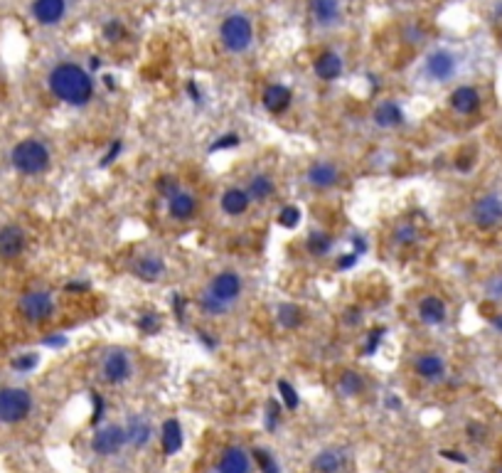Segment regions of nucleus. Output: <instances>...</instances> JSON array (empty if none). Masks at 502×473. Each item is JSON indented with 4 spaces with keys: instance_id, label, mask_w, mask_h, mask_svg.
<instances>
[{
    "instance_id": "obj_1",
    "label": "nucleus",
    "mask_w": 502,
    "mask_h": 473,
    "mask_svg": "<svg viewBox=\"0 0 502 473\" xmlns=\"http://www.w3.org/2000/svg\"><path fill=\"white\" fill-rule=\"evenodd\" d=\"M49 89L65 104L84 107L94 96V79L89 77L79 65L65 62V65H57L49 72Z\"/></svg>"
},
{
    "instance_id": "obj_2",
    "label": "nucleus",
    "mask_w": 502,
    "mask_h": 473,
    "mask_svg": "<svg viewBox=\"0 0 502 473\" xmlns=\"http://www.w3.org/2000/svg\"><path fill=\"white\" fill-rule=\"evenodd\" d=\"M10 160L23 175H40L49 168V148L35 138H25L12 148Z\"/></svg>"
},
{
    "instance_id": "obj_3",
    "label": "nucleus",
    "mask_w": 502,
    "mask_h": 473,
    "mask_svg": "<svg viewBox=\"0 0 502 473\" xmlns=\"http://www.w3.org/2000/svg\"><path fill=\"white\" fill-rule=\"evenodd\" d=\"M219 35H222V42L229 52H244L249 50L251 40H254V30H251V23H249L247 15H227L222 28H219Z\"/></svg>"
},
{
    "instance_id": "obj_4",
    "label": "nucleus",
    "mask_w": 502,
    "mask_h": 473,
    "mask_svg": "<svg viewBox=\"0 0 502 473\" xmlns=\"http://www.w3.org/2000/svg\"><path fill=\"white\" fill-rule=\"evenodd\" d=\"M32 409V397L20 387H3L0 390V421L18 424Z\"/></svg>"
},
{
    "instance_id": "obj_5",
    "label": "nucleus",
    "mask_w": 502,
    "mask_h": 473,
    "mask_svg": "<svg viewBox=\"0 0 502 473\" xmlns=\"http://www.w3.org/2000/svg\"><path fill=\"white\" fill-rule=\"evenodd\" d=\"M472 225L478 230H495L502 225V195L488 192V195L478 197L470 210Z\"/></svg>"
},
{
    "instance_id": "obj_6",
    "label": "nucleus",
    "mask_w": 502,
    "mask_h": 473,
    "mask_svg": "<svg viewBox=\"0 0 502 473\" xmlns=\"http://www.w3.org/2000/svg\"><path fill=\"white\" fill-rule=\"evenodd\" d=\"M20 314L32 323H45L54 314L52 296L45 294V291H30L20 298Z\"/></svg>"
},
{
    "instance_id": "obj_7",
    "label": "nucleus",
    "mask_w": 502,
    "mask_h": 473,
    "mask_svg": "<svg viewBox=\"0 0 502 473\" xmlns=\"http://www.w3.org/2000/svg\"><path fill=\"white\" fill-rule=\"evenodd\" d=\"M126 441H128V437H126L124 426H116V424L104 426V429H99V432L94 434V439H91V451L99 456H113L124 449Z\"/></svg>"
},
{
    "instance_id": "obj_8",
    "label": "nucleus",
    "mask_w": 502,
    "mask_h": 473,
    "mask_svg": "<svg viewBox=\"0 0 502 473\" xmlns=\"http://www.w3.org/2000/svg\"><path fill=\"white\" fill-rule=\"evenodd\" d=\"M207 291H209V296H214L219 303L229 306V303L236 301L239 294H242V278H239L236 272H222L212 278V284H209Z\"/></svg>"
},
{
    "instance_id": "obj_9",
    "label": "nucleus",
    "mask_w": 502,
    "mask_h": 473,
    "mask_svg": "<svg viewBox=\"0 0 502 473\" xmlns=\"http://www.w3.org/2000/svg\"><path fill=\"white\" fill-rule=\"evenodd\" d=\"M426 77L433 79V82H446L455 74V57L446 50H436L426 57V65H424Z\"/></svg>"
},
{
    "instance_id": "obj_10",
    "label": "nucleus",
    "mask_w": 502,
    "mask_h": 473,
    "mask_svg": "<svg viewBox=\"0 0 502 473\" xmlns=\"http://www.w3.org/2000/svg\"><path fill=\"white\" fill-rule=\"evenodd\" d=\"M101 375H104V380L111 384L126 382V380L130 377L128 355H126L124 350H111V353L104 358V362H101Z\"/></svg>"
},
{
    "instance_id": "obj_11",
    "label": "nucleus",
    "mask_w": 502,
    "mask_h": 473,
    "mask_svg": "<svg viewBox=\"0 0 502 473\" xmlns=\"http://www.w3.org/2000/svg\"><path fill=\"white\" fill-rule=\"evenodd\" d=\"M308 10L313 15V20L323 28H330L337 25L343 18V8H340V0H308Z\"/></svg>"
},
{
    "instance_id": "obj_12",
    "label": "nucleus",
    "mask_w": 502,
    "mask_h": 473,
    "mask_svg": "<svg viewBox=\"0 0 502 473\" xmlns=\"http://www.w3.org/2000/svg\"><path fill=\"white\" fill-rule=\"evenodd\" d=\"M413 370H416V375H419L421 380H426V382H438V380H443V375H446V362H443V358H438L436 353H424L416 358Z\"/></svg>"
},
{
    "instance_id": "obj_13",
    "label": "nucleus",
    "mask_w": 502,
    "mask_h": 473,
    "mask_svg": "<svg viewBox=\"0 0 502 473\" xmlns=\"http://www.w3.org/2000/svg\"><path fill=\"white\" fill-rule=\"evenodd\" d=\"M25 249V232L15 225H8L0 230V256L3 259H15Z\"/></svg>"
},
{
    "instance_id": "obj_14",
    "label": "nucleus",
    "mask_w": 502,
    "mask_h": 473,
    "mask_svg": "<svg viewBox=\"0 0 502 473\" xmlns=\"http://www.w3.org/2000/svg\"><path fill=\"white\" fill-rule=\"evenodd\" d=\"M67 3L65 0H35L32 3V15L40 25H57L65 18Z\"/></svg>"
},
{
    "instance_id": "obj_15",
    "label": "nucleus",
    "mask_w": 502,
    "mask_h": 473,
    "mask_svg": "<svg viewBox=\"0 0 502 473\" xmlns=\"http://www.w3.org/2000/svg\"><path fill=\"white\" fill-rule=\"evenodd\" d=\"M450 107H453V111L463 113V116H470V113H475L480 109V94L478 89L472 87H458L450 94Z\"/></svg>"
},
{
    "instance_id": "obj_16",
    "label": "nucleus",
    "mask_w": 502,
    "mask_h": 473,
    "mask_svg": "<svg viewBox=\"0 0 502 473\" xmlns=\"http://www.w3.org/2000/svg\"><path fill=\"white\" fill-rule=\"evenodd\" d=\"M290 99H293V94H290V89L284 87V84H271L264 91V107L266 111L271 113H284L290 107Z\"/></svg>"
},
{
    "instance_id": "obj_17",
    "label": "nucleus",
    "mask_w": 502,
    "mask_h": 473,
    "mask_svg": "<svg viewBox=\"0 0 502 473\" xmlns=\"http://www.w3.org/2000/svg\"><path fill=\"white\" fill-rule=\"evenodd\" d=\"M372 118L379 129H396V126L404 124V111L396 101H384V104H379V107L374 109Z\"/></svg>"
},
{
    "instance_id": "obj_18",
    "label": "nucleus",
    "mask_w": 502,
    "mask_h": 473,
    "mask_svg": "<svg viewBox=\"0 0 502 473\" xmlns=\"http://www.w3.org/2000/svg\"><path fill=\"white\" fill-rule=\"evenodd\" d=\"M163 272H166V261L155 254L141 256V259H136V264H133V274H136L141 281H158V278L163 276Z\"/></svg>"
},
{
    "instance_id": "obj_19",
    "label": "nucleus",
    "mask_w": 502,
    "mask_h": 473,
    "mask_svg": "<svg viewBox=\"0 0 502 473\" xmlns=\"http://www.w3.org/2000/svg\"><path fill=\"white\" fill-rule=\"evenodd\" d=\"M337 180H340V173H337V168L330 166V163H315V166H310V170H308V183L313 185V188L328 190V188H332V185H337Z\"/></svg>"
},
{
    "instance_id": "obj_20",
    "label": "nucleus",
    "mask_w": 502,
    "mask_h": 473,
    "mask_svg": "<svg viewBox=\"0 0 502 473\" xmlns=\"http://www.w3.org/2000/svg\"><path fill=\"white\" fill-rule=\"evenodd\" d=\"M249 456L244 454L242 449H227L225 454H222V459H219L217 463V471L219 473H249Z\"/></svg>"
},
{
    "instance_id": "obj_21",
    "label": "nucleus",
    "mask_w": 502,
    "mask_h": 473,
    "mask_svg": "<svg viewBox=\"0 0 502 473\" xmlns=\"http://www.w3.org/2000/svg\"><path fill=\"white\" fill-rule=\"evenodd\" d=\"M315 473H343L345 468V454L340 449H325L315 456L313 461Z\"/></svg>"
},
{
    "instance_id": "obj_22",
    "label": "nucleus",
    "mask_w": 502,
    "mask_h": 473,
    "mask_svg": "<svg viewBox=\"0 0 502 473\" xmlns=\"http://www.w3.org/2000/svg\"><path fill=\"white\" fill-rule=\"evenodd\" d=\"M315 74H318L323 82H332L343 74V59L337 57L335 52H323L315 59Z\"/></svg>"
},
{
    "instance_id": "obj_23",
    "label": "nucleus",
    "mask_w": 502,
    "mask_h": 473,
    "mask_svg": "<svg viewBox=\"0 0 502 473\" xmlns=\"http://www.w3.org/2000/svg\"><path fill=\"white\" fill-rule=\"evenodd\" d=\"M419 318L429 325H438L446 320V303L438 296H426L419 303Z\"/></svg>"
},
{
    "instance_id": "obj_24",
    "label": "nucleus",
    "mask_w": 502,
    "mask_h": 473,
    "mask_svg": "<svg viewBox=\"0 0 502 473\" xmlns=\"http://www.w3.org/2000/svg\"><path fill=\"white\" fill-rule=\"evenodd\" d=\"M249 202H251V197H249L247 190L231 188V190H227L225 195H222V210H225L227 214H231V217H236V214L247 212Z\"/></svg>"
},
{
    "instance_id": "obj_25",
    "label": "nucleus",
    "mask_w": 502,
    "mask_h": 473,
    "mask_svg": "<svg viewBox=\"0 0 502 473\" xmlns=\"http://www.w3.org/2000/svg\"><path fill=\"white\" fill-rule=\"evenodd\" d=\"M197 210V200L190 192H177L175 197H170V205H168V212H170L172 219H180V222H185V219H190L192 214H195Z\"/></svg>"
},
{
    "instance_id": "obj_26",
    "label": "nucleus",
    "mask_w": 502,
    "mask_h": 473,
    "mask_svg": "<svg viewBox=\"0 0 502 473\" xmlns=\"http://www.w3.org/2000/svg\"><path fill=\"white\" fill-rule=\"evenodd\" d=\"M163 451H166L168 456L177 454L180 451V446H183V429H180V424H177L175 419H168L166 424H163Z\"/></svg>"
},
{
    "instance_id": "obj_27",
    "label": "nucleus",
    "mask_w": 502,
    "mask_h": 473,
    "mask_svg": "<svg viewBox=\"0 0 502 473\" xmlns=\"http://www.w3.org/2000/svg\"><path fill=\"white\" fill-rule=\"evenodd\" d=\"M150 434H153V429H150V424H148L146 419H141V417H133V419L128 421L126 437H128V441L133 443V446H143V443H148Z\"/></svg>"
},
{
    "instance_id": "obj_28",
    "label": "nucleus",
    "mask_w": 502,
    "mask_h": 473,
    "mask_svg": "<svg viewBox=\"0 0 502 473\" xmlns=\"http://www.w3.org/2000/svg\"><path fill=\"white\" fill-rule=\"evenodd\" d=\"M249 197L256 202H264L273 195V180L269 175H256L251 177V183H249Z\"/></svg>"
},
{
    "instance_id": "obj_29",
    "label": "nucleus",
    "mask_w": 502,
    "mask_h": 473,
    "mask_svg": "<svg viewBox=\"0 0 502 473\" xmlns=\"http://www.w3.org/2000/svg\"><path fill=\"white\" fill-rule=\"evenodd\" d=\"M276 318L278 323L284 325V328H288V331H293V328H298V325L303 323V311L295 303H281L276 311Z\"/></svg>"
},
{
    "instance_id": "obj_30",
    "label": "nucleus",
    "mask_w": 502,
    "mask_h": 473,
    "mask_svg": "<svg viewBox=\"0 0 502 473\" xmlns=\"http://www.w3.org/2000/svg\"><path fill=\"white\" fill-rule=\"evenodd\" d=\"M330 247H332V239L325 232H313V234L308 236V252L313 256H325L330 252Z\"/></svg>"
},
{
    "instance_id": "obj_31",
    "label": "nucleus",
    "mask_w": 502,
    "mask_h": 473,
    "mask_svg": "<svg viewBox=\"0 0 502 473\" xmlns=\"http://www.w3.org/2000/svg\"><path fill=\"white\" fill-rule=\"evenodd\" d=\"M362 390H365V380H362L357 373H345L343 377H340V392H343L345 397L360 395Z\"/></svg>"
},
{
    "instance_id": "obj_32",
    "label": "nucleus",
    "mask_w": 502,
    "mask_h": 473,
    "mask_svg": "<svg viewBox=\"0 0 502 473\" xmlns=\"http://www.w3.org/2000/svg\"><path fill=\"white\" fill-rule=\"evenodd\" d=\"M298 222H301V210H298L295 205L284 207V210L278 212V225L286 227V230H293V227H298Z\"/></svg>"
},
{
    "instance_id": "obj_33",
    "label": "nucleus",
    "mask_w": 502,
    "mask_h": 473,
    "mask_svg": "<svg viewBox=\"0 0 502 473\" xmlns=\"http://www.w3.org/2000/svg\"><path fill=\"white\" fill-rule=\"evenodd\" d=\"M138 328H141V333H146V336H155V333L160 331V316L143 314L141 318H138Z\"/></svg>"
},
{
    "instance_id": "obj_34",
    "label": "nucleus",
    "mask_w": 502,
    "mask_h": 473,
    "mask_svg": "<svg viewBox=\"0 0 502 473\" xmlns=\"http://www.w3.org/2000/svg\"><path fill=\"white\" fill-rule=\"evenodd\" d=\"M158 192L163 197H168V200H170V197H175L177 192H180V183H177L175 177H170V175H163L158 180Z\"/></svg>"
},
{
    "instance_id": "obj_35",
    "label": "nucleus",
    "mask_w": 502,
    "mask_h": 473,
    "mask_svg": "<svg viewBox=\"0 0 502 473\" xmlns=\"http://www.w3.org/2000/svg\"><path fill=\"white\" fill-rule=\"evenodd\" d=\"M104 37H106L109 42H118L126 37V28L121 25V20H109L106 25H104Z\"/></svg>"
},
{
    "instance_id": "obj_36",
    "label": "nucleus",
    "mask_w": 502,
    "mask_h": 473,
    "mask_svg": "<svg viewBox=\"0 0 502 473\" xmlns=\"http://www.w3.org/2000/svg\"><path fill=\"white\" fill-rule=\"evenodd\" d=\"M200 306L205 308L207 314H212V316H217V314H225L227 311V306L225 303H219L214 296H209V291H205V294L200 296Z\"/></svg>"
},
{
    "instance_id": "obj_37",
    "label": "nucleus",
    "mask_w": 502,
    "mask_h": 473,
    "mask_svg": "<svg viewBox=\"0 0 502 473\" xmlns=\"http://www.w3.org/2000/svg\"><path fill=\"white\" fill-rule=\"evenodd\" d=\"M278 392H281V397H284L286 407H288V409L298 407V395H295V390L290 387L288 382H286V380H281V382H278Z\"/></svg>"
},
{
    "instance_id": "obj_38",
    "label": "nucleus",
    "mask_w": 502,
    "mask_h": 473,
    "mask_svg": "<svg viewBox=\"0 0 502 473\" xmlns=\"http://www.w3.org/2000/svg\"><path fill=\"white\" fill-rule=\"evenodd\" d=\"M384 328L382 325H377V328H374L372 333H369V338H367V345H365V350H362V353L365 355H374L377 353V348H379V343H382V336H384Z\"/></svg>"
},
{
    "instance_id": "obj_39",
    "label": "nucleus",
    "mask_w": 502,
    "mask_h": 473,
    "mask_svg": "<svg viewBox=\"0 0 502 473\" xmlns=\"http://www.w3.org/2000/svg\"><path fill=\"white\" fill-rule=\"evenodd\" d=\"M254 459L259 461V466H261V471H264V473H278V466H276V461L271 459V454H266V451L256 449Z\"/></svg>"
},
{
    "instance_id": "obj_40",
    "label": "nucleus",
    "mask_w": 502,
    "mask_h": 473,
    "mask_svg": "<svg viewBox=\"0 0 502 473\" xmlns=\"http://www.w3.org/2000/svg\"><path fill=\"white\" fill-rule=\"evenodd\" d=\"M35 365H37V355L35 353L20 355V358H15V360H12V367H15V370H20V373H27V370H32Z\"/></svg>"
},
{
    "instance_id": "obj_41",
    "label": "nucleus",
    "mask_w": 502,
    "mask_h": 473,
    "mask_svg": "<svg viewBox=\"0 0 502 473\" xmlns=\"http://www.w3.org/2000/svg\"><path fill=\"white\" fill-rule=\"evenodd\" d=\"M394 239L399 244H413L416 242V230L411 225H402L399 230L394 232Z\"/></svg>"
},
{
    "instance_id": "obj_42",
    "label": "nucleus",
    "mask_w": 502,
    "mask_h": 473,
    "mask_svg": "<svg viewBox=\"0 0 502 473\" xmlns=\"http://www.w3.org/2000/svg\"><path fill=\"white\" fill-rule=\"evenodd\" d=\"M234 146H239V136L236 133H225L219 141H214L209 146V151H225V148H234Z\"/></svg>"
},
{
    "instance_id": "obj_43",
    "label": "nucleus",
    "mask_w": 502,
    "mask_h": 473,
    "mask_svg": "<svg viewBox=\"0 0 502 473\" xmlns=\"http://www.w3.org/2000/svg\"><path fill=\"white\" fill-rule=\"evenodd\" d=\"M488 296L495 298V301H502V276H495L490 284H488Z\"/></svg>"
},
{
    "instance_id": "obj_44",
    "label": "nucleus",
    "mask_w": 502,
    "mask_h": 473,
    "mask_svg": "<svg viewBox=\"0 0 502 473\" xmlns=\"http://www.w3.org/2000/svg\"><path fill=\"white\" fill-rule=\"evenodd\" d=\"M121 153V141H116L111 148H109V153L104 155V160H101V168H106V166H111L113 160H116V155Z\"/></svg>"
},
{
    "instance_id": "obj_45",
    "label": "nucleus",
    "mask_w": 502,
    "mask_h": 473,
    "mask_svg": "<svg viewBox=\"0 0 502 473\" xmlns=\"http://www.w3.org/2000/svg\"><path fill=\"white\" fill-rule=\"evenodd\" d=\"M357 252H350V254H343L340 259H337V269H350V266L357 264Z\"/></svg>"
},
{
    "instance_id": "obj_46",
    "label": "nucleus",
    "mask_w": 502,
    "mask_h": 473,
    "mask_svg": "<svg viewBox=\"0 0 502 473\" xmlns=\"http://www.w3.org/2000/svg\"><path fill=\"white\" fill-rule=\"evenodd\" d=\"M91 399H94V414H91V421H99L101 419V414H104V399H101V395H91Z\"/></svg>"
},
{
    "instance_id": "obj_47",
    "label": "nucleus",
    "mask_w": 502,
    "mask_h": 473,
    "mask_svg": "<svg viewBox=\"0 0 502 473\" xmlns=\"http://www.w3.org/2000/svg\"><path fill=\"white\" fill-rule=\"evenodd\" d=\"M172 303H175V316H177V320H183L185 318V298L180 294H175V296H172Z\"/></svg>"
},
{
    "instance_id": "obj_48",
    "label": "nucleus",
    "mask_w": 502,
    "mask_h": 473,
    "mask_svg": "<svg viewBox=\"0 0 502 473\" xmlns=\"http://www.w3.org/2000/svg\"><path fill=\"white\" fill-rule=\"evenodd\" d=\"M455 168H458V170H470L472 168V158L470 155H458V160H455Z\"/></svg>"
},
{
    "instance_id": "obj_49",
    "label": "nucleus",
    "mask_w": 502,
    "mask_h": 473,
    "mask_svg": "<svg viewBox=\"0 0 502 473\" xmlns=\"http://www.w3.org/2000/svg\"><path fill=\"white\" fill-rule=\"evenodd\" d=\"M187 94L192 96V101L202 104V94H200V89H197V84H195V82H187Z\"/></svg>"
},
{
    "instance_id": "obj_50",
    "label": "nucleus",
    "mask_w": 502,
    "mask_h": 473,
    "mask_svg": "<svg viewBox=\"0 0 502 473\" xmlns=\"http://www.w3.org/2000/svg\"><path fill=\"white\" fill-rule=\"evenodd\" d=\"M276 419H278V404L271 402L269 404V426H276Z\"/></svg>"
},
{
    "instance_id": "obj_51",
    "label": "nucleus",
    "mask_w": 502,
    "mask_h": 473,
    "mask_svg": "<svg viewBox=\"0 0 502 473\" xmlns=\"http://www.w3.org/2000/svg\"><path fill=\"white\" fill-rule=\"evenodd\" d=\"M65 343H67L65 336H54V338H47V340H45V345H49V348H59V345H65Z\"/></svg>"
},
{
    "instance_id": "obj_52",
    "label": "nucleus",
    "mask_w": 502,
    "mask_h": 473,
    "mask_svg": "<svg viewBox=\"0 0 502 473\" xmlns=\"http://www.w3.org/2000/svg\"><path fill=\"white\" fill-rule=\"evenodd\" d=\"M468 432H470V437H472V439H480V437H483V426L470 424V426H468Z\"/></svg>"
},
{
    "instance_id": "obj_53",
    "label": "nucleus",
    "mask_w": 502,
    "mask_h": 473,
    "mask_svg": "<svg viewBox=\"0 0 502 473\" xmlns=\"http://www.w3.org/2000/svg\"><path fill=\"white\" fill-rule=\"evenodd\" d=\"M352 242H354V249H357V254H362V252L367 249V244H365V239H362V236H354Z\"/></svg>"
},
{
    "instance_id": "obj_54",
    "label": "nucleus",
    "mask_w": 502,
    "mask_h": 473,
    "mask_svg": "<svg viewBox=\"0 0 502 473\" xmlns=\"http://www.w3.org/2000/svg\"><path fill=\"white\" fill-rule=\"evenodd\" d=\"M89 284H67V291H87Z\"/></svg>"
},
{
    "instance_id": "obj_55",
    "label": "nucleus",
    "mask_w": 502,
    "mask_h": 473,
    "mask_svg": "<svg viewBox=\"0 0 502 473\" xmlns=\"http://www.w3.org/2000/svg\"><path fill=\"white\" fill-rule=\"evenodd\" d=\"M443 456H446V459H453V461H466V459H463V456H458L455 451H443Z\"/></svg>"
},
{
    "instance_id": "obj_56",
    "label": "nucleus",
    "mask_w": 502,
    "mask_h": 473,
    "mask_svg": "<svg viewBox=\"0 0 502 473\" xmlns=\"http://www.w3.org/2000/svg\"><path fill=\"white\" fill-rule=\"evenodd\" d=\"M89 67H91V69H99V67H101L99 57H91V59H89Z\"/></svg>"
},
{
    "instance_id": "obj_57",
    "label": "nucleus",
    "mask_w": 502,
    "mask_h": 473,
    "mask_svg": "<svg viewBox=\"0 0 502 473\" xmlns=\"http://www.w3.org/2000/svg\"><path fill=\"white\" fill-rule=\"evenodd\" d=\"M492 325H495L497 331H502V314H500V316H495V318H492Z\"/></svg>"
},
{
    "instance_id": "obj_58",
    "label": "nucleus",
    "mask_w": 502,
    "mask_h": 473,
    "mask_svg": "<svg viewBox=\"0 0 502 473\" xmlns=\"http://www.w3.org/2000/svg\"><path fill=\"white\" fill-rule=\"evenodd\" d=\"M104 79H106V87H109V89H111V87H116V82H113V77H104Z\"/></svg>"
},
{
    "instance_id": "obj_59",
    "label": "nucleus",
    "mask_w": 502,
    "mask_h": 473,
    "mask_svg": "<svg viewBox=\"0 0 502 473\" xmlns=\"http://www.w3.org/2000/svg\"><path fill=\"white\" fill-rule=\"evenodd\" d=\"M500 473H502V471H500Z\"/></svg>"
}]
</instances>
